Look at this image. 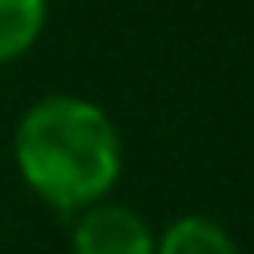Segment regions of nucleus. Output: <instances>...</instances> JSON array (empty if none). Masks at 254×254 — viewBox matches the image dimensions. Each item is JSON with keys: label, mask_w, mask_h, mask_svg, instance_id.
<instances>
[{"label": "nucleus", "mask_w": 254, "mask_h": 254, "mask_svg": "<svg viewBox=\"0 0 254 254\" xmlns=\"http://www.w3.org/2000/svg\"><path fill=\"white\" fill-rule=\"evenodd\" d=\"M12 159L36 198L56 210H87L111 194L123 171V139L99 103L44 95L20 115Z\"/></svg>", "instance_id": "obj_1"}, {"label": "nucleus", "mask_w": 254, "mask_h": 254, "mask_svg": "<svg viewBox=\"0 0 254 254\" xmlns=\"http://www.w3.org/2000/svg\"><path fill=\"white\" fill-rule=\"evenodd\" d=\"M151 222L123 202H95L71 226V254H155Z\"/></svg>", "instance_id": "obj_2"}, {"label": "nucleus", "mask_w": 254, "mask_h": 254, "mask_svg": "<svg viewBox=\"0 0 254 254\" xmlns=\"http://www.w3.org/2000/svg\"><path fill=\"white\" fill-rule=\"evenodd\" d=\"M155 254H238V242L222 222L206 214H183L155 238Z\"/></svg>", "instance_id": "obj_3"}, {"label": "nucleus", "mask_w": 254, "mask_h": 254, "mask_svg": "<svg viewBox=\"0 0 254 254\" xmlns=\"http://www.w3.org/2000/svg\"><path fill=\"white\" fill-rule=\"evenodd\" d=\"M48 24V0H0V67L28 56Z\"/></svg>", "instance_id": "obj_4"}]
</instances>
